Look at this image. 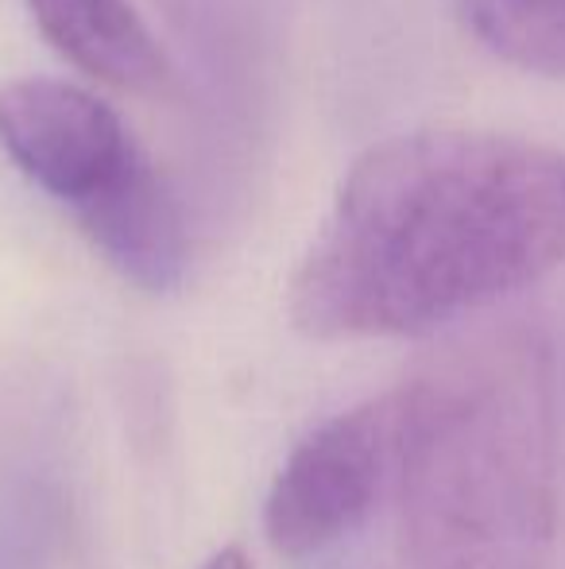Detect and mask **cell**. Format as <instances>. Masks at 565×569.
Wrapping results in <instances>:
<instances>
[{"label":"cell","instance_id":"6da1fadb","mask_svg":"<svg viewBox=\"0 0 565 569\" xmlns=\"http://www.w3.org/2000/svg\"><path fill=\"white\" fill-rule=\"evenodd\" d=\"M565 263V151L488 128L372 143L291 279L317 341L415 338Z\"/></svg>","mask_w":565,"mask_h":569},{"label":"cell","instance_id":"3957f363","mask_svg":"<svg viewBox=\"0 0 565 569\" xmlns=\"http://www.w3.org/2000/svg\"><path fill=\"white\" fill-rule=\"evenodd\" d=\"M400 457V391L325 419L280 465L264 500L275 555L310 558L353 535L392 488Z\"/></svg>","mask_w":565,"mask_h":569},{"label":"cell","instance_id":"277c9868","mask_svg":"<svg viewBox=\"0 0 565 569\" xmlns=\"http://www.w3.org/2000/svg\"><path fill=\"white\" fill-rule=\"evenodd\" d=\"M0 148L39 190L74 210L143 156L98 93L62 78L0 86Z\"/></svg>","mask_w":565,"mask_h":569},{"label":"cell","instance_id":"52a82bcc","mask_svg":"<svg viewBox=\"0 0 565 569\" xmlns=\"http://www.w3.org/2000/svg\"><path fill=\"white\" fill-rule=\"evenodd\" d=\"M461 16L496 59L565 78V0H461Z\"/></svg>","mask_w":565,"mask_h":569},{"label":"cell","instance_id":"5b68a950","mask_svg":"<svg viewBox=\"0 0 565 569\" xmlns=\"http://www.w3.org/2000/svg\"><path fill=\"white\" fill-rule=\"evenodd\" d=\"M101 256L140 291L167 295L186 279L190 232L163 174L140 156L117 182L74 210Z\"/></svg>","mask_w":565,"mask_h":569},{"label":"cell","instance_id":"8992f818","mask_svg":"<svg viewBox=\"0 0 565 569\" xmlns=\"http://www.w3.org/2000/svg\"><path fill=\"white\" fill-rule=\"evenodd\" d=\"M43 39L93 82L151 93L167 82L163 47L129 0H28Z\"/></svg>","mask_w":565,"mask_h":569},{"label":"cell","instance_id":"ba28073f","mask_svg":"<svg viewBox=\"0 0 565 569\" xmlns=\"http://www.w3.org/2000/svg\"><path fill=\"white\" fill-rule=\"evenodd\" d=\"M202 569H252V562L244 558L241 547H225V550H218V555H213Z\"/></svg>","mask_w":565,"mask_h":569},{"label":"cell","instance_id":"7a4b0ae2","mask_svg":"<svg viewBox=\"0 0 565 569\" xmlns=\"http://www.w3.org/2000/svg\"><path fill=\"white\" fill-rule=\"evenodd\" d=\"M392 488L403 569H551L554 368L535 330L473 333L403 383Z\"/></svg>","mask_w":565,"mask_h":569}]
</instances>
